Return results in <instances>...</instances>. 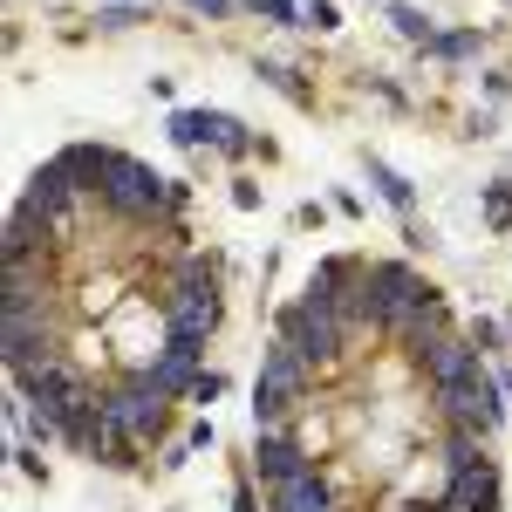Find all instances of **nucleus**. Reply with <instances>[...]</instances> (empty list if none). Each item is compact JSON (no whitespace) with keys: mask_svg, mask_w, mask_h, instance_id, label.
<instances>
[{"mask_svg":"<svg viewBox=\"0 0 512 512\" xmlns=\"http://www.w3.org/2000/svg\"><path fill=\"white\" fill-rule=\"evenodd\" d=\"M253 82H267V89L287 96L294 110H315V82L301 76V69H287V62H267V55H260V62H253Z\"/></svg>","mask_w":512,"mask_h":512,"instance_id":"f8f14e48","label":"nucleus"},{"mask_svg":"<svg viewBox=\"0 0 512 512\" xmlns=\"http://www.w3.org/2000/svg\"><path fill=\"white\" fill-rule=\"evenodd\" d=\"M465 137H478V144L499 137V117H492V110H472V117H465Z\"/></svg>","mask_w":512,"mask_h":512,"instance_id":"c85d7f7f","label":"nucleus"},{"mask_svg":"<svg viewBox=\"0 0 512 512\" xmlns=\"http://www.w3.org/2000/svg\"><path fill=\"white\" fill-rule=\"evenodd\" d=\"M158 315H164V335H185V342H212L219 321H226V294H219V274L205 253H185L171 287L158 294Z\"/></svg>","mask_w":512,"mask_h":512,"instance_id":"f257e3e1","label":"nucleus"},{"mask_svg":"<svg viewBox=\"0 0 512 512\" xmlns=\"http://www.w3.org/2000/svg\"><path fill=\"white\" fill-rule=\"evenodd\" d=\"M478 219H485V233H512V178L478 185Z\"/></svg>","mask_w":512,"mask_h":512,"instance_id":"4468645a","label":"nucleus"},{"mask_svg":"<svg viewBox=\"0 0 512 512\" xmlns=\"http://www.w3.org/2000/svg\"><path fill=\"white\" fill-rule=\"evenodd\" d=\"M185 444H192V451H219V424H212V410H198L192 424H185Z\"/></svg>","mask_w":512,"mask_h":512,"instance_id":"aec40b11","label":"nucleus"},{"mask_svg":"<svg viewBox=\"0 0 512 512\" xmlns=\"http://www.w3.org/2000/svg\"><path fill=\"white\" fill-rule=\"evenodd\" d=\"M192 458H198L192 444H185V437H171V444H164V451H158V472H185Z\"/></svg>","mask_w":512,"mask_h":512,"instance_id":"a878e982","label":"nucleus"},{"mask_svg":"<svg viewBox=\"0 0 512 512\" xmlns=\"http://www.w3.org/2000/svg\"><path fill=\"white\" fill-rule=\"evenodd\" d=\"M328 205H335V212H342V219H362V198H355V192H342V185H335V192H328Z\"/></svg>","mask_w":512,"mask_h":512,"instance_id":"7c9ffc66","label":"nucleus"},{"mask_svg":"<svg viewBox=\"0 0 512 512\" xmlns=\"http://www.w3.org/2000/svg\"><path fill=\"white\" fill-rule=\"evenodd\" d=\"M492 376H499V390L512 396V362H492Z\"/></svg>","mask_w":512,"mask_h":512,"instance_id":"2f4dec72","label":"nucleus"},{"mask_svg":"<svg viewBox=\"0 0 512 512\" xmlns=\"http://www.w3.org/2000/svg\"><path fill=\"white\" fill-rule=\"evenodd\" d=\"M89 21H96V35H130V28L151 21V7H96Z\"/></svg>","mask_w":512,"mask_h":512,"instance_id":"dca6fc26","label":"nucleus"},{"mask_svg":"<svg viewBox=\"0 0 512 512\" xmlns=\"http://www.w3.org/2000/svg\"><path fill=\"white\" fill-rule=\"evenodd\" d=\"M144 376V390L164 396V403H192V383L205 376V342H185V335H164V355L151 369H130Z\"/></svg>","mask_w":512,"mask_h":512,"instance_id":"423d86ee","label":"nucleus"},{"mask_svg":"<svg viewBox=\"0 0 512 512\" xmlns=\"http://www.w3.org/2000/svg\"><path fill=\"white\" fill-rule=\"evenodd\" d=\"M383 7H390V0H383Z\"/></svg>","mask_w":512,"mask_h":512,"instance_id":"72a5a7b5","label":"nucleus"},{"mask_svg":"<svg viewBox=\"0 0 512 512\" xmlns=\"http://www.w3.org/2000/svg\"><path fill=\"white\" fill-rule=\"evenodd\" d=\"M369 89H376V96H383V103H390V110H410V96H403V89H396L390 76H369Z\"/></svg>","mask_w":512,"mask_h":512,"instance_id":"c756f323","label":"nucleus"},{"mask_svg":"<svg viewBox=\"0 0 512 512\" xmlns=\"http://www.w3.org/2000/svg\"><path fill=\"white\" fill-rule=\"evenodd\" d=\"M164 137L178 151H219L226 164H246V158H274L267 137H253L233 110H212V103H192V110H171L164 117Z\"/></svg>","mask_w":512,"mask_h":512,"instance_id":"f03ea898","label":"nucleus"},{"mask_svg":"<svg viewBox=\"0 0 512 512\" xmlns=\"http://www.w3.org/2000/svg\"><path fill=\"white\" fill-rule=\"evenodd\" d=\"M437 499H444V512H506V472H499V458L485 451L478 465L451 472Z\"/></svg>","mask_w":512,"mask_h":512,"instance_id":"1a4fd4ad","label":"nucleus"},{"mask_svg":"<svg viewBox=\"0 0 512 512\" xmlns=\"http://www.w3.org/2000/svg\"><path fill=\"white\" fill-rule=\"evenodd\" d=\"M403 246H410V253H431V246H437V233L424 226V219H403Z\"/></svg>","mask_w":512,"mask_h":512,"instance_id":"cd10ccee","label":"nucleus"},{"mask_svg":"<svg viewBox=\"0 0 512 512\" xmlns=\"http://www.w3.org/2000/svg\"><path fill=\"white\" fill-rule=\"evenodd\" d=\"M185 14H198V21H233L239 14V0H178Z\"/></svg>","mask_w":512,"mask_h":512,"instance_id":"b1692460","label":"nucleus"},{"mask_svg":"<svg viewBox=\"0 0 512 512\" xmlns=\"http://www.w3.org/2000/svg\"><path fill=\"white\" fill-rule=\"evenodd\" d=\"M465 335H472V349L485 355V362H506V355H512V342H506V315H472V328H465Z\"/></svg>","mask_w":512,"mask_h":512,"instance_id":"2eb2a0df","label":"nucleus"},{"mask_svg":"<svg viewBox=\"0 0 512 512\" xmlns=\"http://www.w3.org/2000/svg\"><path fill=\"white\" fill-rule=\"evenodd\" d=\"M226 198H233V212H260V205H267V192H260V178H246V171L233 178V192H226Z\"/></svg>","mask_w":512,"mask_h":512,"instance_id":"412c9836","label":"nucleus"},{"mask_svg":"<svg viewBox=\"0 0 512 512\" xmlns=\"http://www.w3.org/2000/svg\"><path fill=\"white\" fill-rule=\"evenodd\" d=\"M383 21H390V35L410 41L417 55H424V48L444 35V28H437V14H431V7H417V0H390V7H383Z\"/></svg>","mask_w":512,"mask_h":512,"instance_id":"9b49d317","label":"nucleus"},{"mask_svg":"<svg viewBox=\"0 0 512 512\" xmlns=\"http://www.w3.org/2000/svg\"><path fill=\"white\" fill-rule=\"evenodd\" d=\"M506 7H512V0H506Z\"/></svg>","mask_w":512,"mask_h":512,"instance_id":"f704fd0d","label":"nucleus"},{"mask_svg":"<svg viewBox=\"0 0 512 512\" xmlns=\"http://www.w3.org/2000/svg\"><path fill=\"white\" fill-rule=\"evenodd\" d=\"M239 7L267 28H301V0H239Z\"/></svg>","mask_w":512,"mask_h":512,"instance_id":"f3484780","label":"nucleus"},{"mask_svg":"<svg viewBox=\"0 0 512 512\" xmlns=\"http://www.w3.org/2000/svg\"><path fill=\"white\" fill-rule=\"evenodd\" d=\"M362 178H369V192L390 205L396 219H417V205H424V192H417V178L410 171H396L383 151H362Z\"/></svg>","mask_w":512,"mask_h":512,"instance_id":"9d476101","label":"nucleus"},{"mask_svg":"<svg viewBox=\"0 0 512 512\" xmlns=\"http://www.w3.org/2000/svg\"><path fill=\"white\" fill-rule=\"evenodd\" d=\"M301 28H308V35H335V28H342V7H335V0H301Z\"/></svg>","mask_w":512,"mask_h":512,"instance_id":"a211bd4d","label":"nucleus"},{"mask_svg":"<svg viewBox=\"0 0 512 512\" xmlns=\"http://www.w3.org/2000/svg\"><path fill=\"white\" fill-rule=\"evenodd\" d=\"M103 417H110L130 444H144V451L158 444V451H164V444H171V424H178V403L151 396V390H144V376H130V369H123L117 383L103 390Z\"/></svg>","mask_w":512,"mask_h":512,"instance_id":"39448f33","label":"nucleus"},{"mask_svg":"<svg viewBox=\"0 0 512 512\" xmlns=\"http://www.w3.org/2000/svg\"><path fill=\"white\" fill-rule=\"evenodd\" d=\"M294 226H301V233H321V226H328V205H321V198L294 205Z\"/></svg>","mask_w":512,"mask_h":512,"instance_id":"bb28decb","label":"nucleus"},{"mask_svg":"<svg viewBox=\"0 0 512 512\" xmlns=\"http://www.w3.org/2000/svg\"><path fill=\"white\" fill-rule=\"evenodd\" d=\"M485 55V35L478 28H444V35L424 48V62H437V69H458V62H478Z\"/></svg>","mask_w":512,"mask_h":512,"instance_id":"ddd939ff","label":"nucleus"},{"mask_svg":"<svg viewBox=\"0 0 512 512\" xmlns=\"http://www.w3.org/2000/svg\"><path fill=\"white\" fill-rule=\"evenodd\" d=\"M7 465L28 478V485H48V465H41V444H7Z\"/></svg>","mask_w":512,"mask_h":512,"instance_id":"6ab92c4d","label":"nucleus"},{"mask_svg":"<svg viewBox=\"0 0 512 512\" xmlns=\"http://www.w3.org/2000/svg\"><path fill=\"white\" fill-rule=\"evenodd\" d=\"M219 396H226V376H219V369H205V376L192 383V410H212Z\"/></svg>","mask_w":512,"mask_h":512,"instance_id":"5701e85b","label":"nucleus"},{"mask_svg":"<svg viewBox=\"0 0 512 512\" xmlns=\"http://www.w3.org/2000/svg\"><path fill=\"white\" fill-rule=\"evenodd\" d=\"M260 499H267V492H260V478L239 472V478H233V499H226V506H233V512H260Z\"/></svg>","mask_w":512,"mask_h":512,"instance_id":"4be33fe9","label":"nucleus"},{"mask_svg":"<svg viewBox=\"0 0 512 512\" xmlns=\"http://www.w3.org/2000/svg\"><path fill=\"white\" fill-rule=\"evenodd\" d=\"M246 472L260 478V485H287V478L315 472V451H308V437L294 431V424H287V431H260V437H253Z\"/></svg>","mask_w":512,"mask_h":512,"instance_id":"0eeeda50","label":"nucleus"},{"mask_svg":"<svg viewBox=\"0 0 512 512\" xmlns=\"http://www.w3.org/2000/svg\"><path fill=\"white\" fill-rule=\"evenodd\" d=\"M96 205H103L117 226H164V219H171V178H158L144 158L117 151V164H110Z\"/></svg>","mask_w":512,"mask_h":512,"instance_id":"7ed1b4c3","label":"nucleus"},{"mask_svg":"<svg viewBox=\"0 0 512 512\" xmlns=\"http://www.w3.org/2000/svg\"><path fill=\"white\" fill-rule=\"evenodd\" d=\"M485 369V355L472 349V335L465 328H451V335H437L431 349L417 355V376H424V390L431 396H444V390H458L465 376H478Z\"/></svg>","mask_w":512,"mask_h":512,"instance_id":"6e6552de","label":"nucleus"},{"mask_svg":"<svg viewBox=\"0 0 512 512\" xmlns=\"http://www.w3.org/2000/svg\"><path fill=\"white\" fill-rule=\"evenodd\" d=\"M478 89H485V110H492V103H506V96H512V69H485Z\"/></svg>","mask_w":512,"mask_h":512,"instance_id":"393cba45","label":"nucleus"},{"mask_svg":"<svg viewBox=\"0 0 512 512\" xmlns=\"http://www.w3.org/2000/svg\"><path fill=\"white\" fill-rule=\"evenodd\" d=\"M274 335H280V342H294V349L308 355V362H315V376H321V369H335V362H342V355L355 349V342H349V328H342V315H335L328 301H308V294L280 301Z\"/></svg>","mask_w":512,"mask_h":512,"instance_id":"20e7f679","label":"nucleus"},{"mask_svg":"<svg viewBox=\"0 0 512 512\" xmlns=\"http://www.w3.org/2000/svg\"><path fill=\"white\" fill-rule=\"evenodd\" d=\"M506 342H512V315H506Z\"/></svg>","mask_w":512,"mask_h":512,"instance_id":"473e14b6","label":"nucleus"}]
</instances>
